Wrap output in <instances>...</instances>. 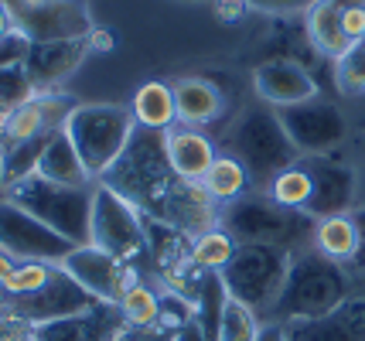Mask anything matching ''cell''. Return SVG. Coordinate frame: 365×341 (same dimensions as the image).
<instances>
[{"instance_id": "6da1fadb", "label": "cell", "mask_w": 365, "mask_h": 341, "mask_svg": "<svg viewBox=\"0 0 365 341\" xmlns=\"http://www.w3.org/2000/svg\"><path fill=\"white\" fill-rule=\"evenodd\" d=\"M351 300V276L341 263L324 260L314 249H301L290 260V273H287L284 293L277 300V308L267 321H284V325H297V321H321Z\"/></svg>"}, {"instance_id": "7a4b0ae2", "label": "cell", "mask_w": 365, "mask_h": 341, "mask_svg": "<svg viewBox=\"0 0 365 341\" xmlns=\"http://www.w3.org/2000/svg\"><path fill=\"white\" fill-rule=\"evenodd\" d=\"M314 222L318 219H311L307 211L277 205L267 192H256V195L250 192L236 198L232 205H225L219 229H225L236 243H259L287 249V253H301L314 243Z\"/></svg>"}, {"instance_id": "3957f363", "label": "cell", "mask_w": 365, "mask_h": 341, "mask_svg": "<svg viewBox=\"0 0 365 341\" xmlns=\"http://www.w3.org/2000/svg\"><path fill=\"white\" fill-rule=\"evenodd\" d=\"M225 154H232L250 171V178L259 181L263 188L280 171H287L290 164L301 161L297 147L290 144L284 123H280V113L273 106H267V103H256V106L242 110V116L229 127Z\"/></svg>"}, {"instance_id": "277c9868", "label": "cell", "mask_w": 365, "mask_h": 341, "mask_svg": "<svg viewBox=\"0 0 365 341\" xmlns=\"http://www.w3.org/2000/svg\"><path fill=\"white\" fill-rule=\"evenodd\" d=\"M99 181L110 184L113 192H120L130 205H137L140 215L150 211L158 219L160 201L168 198L171 184L178 181L171 164H168V154H164V133L137 127L130 147L123 150V157L113 164Z\"/></svg>"}, {"instance_id": "5b68a950", "label": "cell", "mask_w": 365, "mask_h": 341, "mask_svg": "<svg viewBox=\"0 0 365 341\" xmlns=\"http://www.w3.org/2000/svg\"><path fill=\"white\" fill-rule=\"evenodd\" d=\"M62 130L76 144L93 181H99L123 157V150L137 133V123L130 116V106H120V103H79L68 113Z\"/></svg>"}, {"instance_id": "8992f818", "label": "cell", "mask_w": 365, "mask_h": 341, "mask_svg": "<svg viewBox=\"0 0 365 341\" xmlns=\"http://www.w3.org/2000/svg\"><path fill=\"white\" fill-rule=\"evenodd\" d=\"M290 260H294V253L277 249V246L239 243L229 266L219 276H222V287L229 297L242 300L250 310H256L259 321H267L284 293Z\"/></svg>"}, {"instance_id": "52a82bcc", "label": "cell", "mask_w": 365, "mask_h": 341, "mask_svg": "<svg viewBox=\"0 0 365 341\" xmlns=\"http://www.w3.org/2000/svg\"><path fill=\"white\" fill-rule=\"evenodd\" d=\"M93 192L96 181L86 188H65V184H51V181L31 174V178L11 184L4 198H11L24 211H31L38 222L55 229L72 246H86L89 243V222H93Z\"/></svg>"}, {"instance_id": "ba28073f", "label": "cell", "mask_w": 365, "mask_h": 341, "mask_svg": "<svg viewBox=\"0 0 365 341\" xmlns=\"http://www.w3.org/2000/svg\"><path fill=\"white\" fill-rule=\"evenodd\" d=\"M89 243L116 260L130 263L140 256L147 246V222L137 205H130L110 184L96 181L93 192V222H89Z\"/></svg>"}, {"instance_id": "9c48e42d", "label": "cell", "mask_w": 365, "mask_h": 341, "mask_svg": "<svg viewBox=\"0 0 365 341\" xmlns=\"http://www.w3.org/2000/svg\"><path fill=\"white\" fill-rule=\"evenodd\" d=\"M284 123L290 144L297 147L301 157H318V154H334L351 140V123L345 110L331 99H311L297 103L290 110H277Z\"/></svg>"}, {"instance_id": "30bf717a", "label": "cell", "mask_w": 365, "mask_h": 341, "mask_svg": "<svg viewBox=\"0 0 365 341\" xmlns=\"http://www.w3.org/2000/svg\"><path fill=\"white\" fill-rule=\"evenodd\" d=\"M96 304L99 300L82 290L58 263V270L51 273V280L41 290L24 293V297H0V314L14 325L41 327L51 321H62V318H72V314H82V310H93Z\"/></svg>"}, {"instance_id": "8fae6325", "label": "cell", "mask_w": 365, "mask_h": 341, "mask_svg": "<svg viewBox=\"0 0 365 341\" xmlns=\"http://www.w3.org/2000/svg\"><path fill=\"white\" fill-rule=\"evenodd\" d=\"M72 249L76 246L38 222L31 211L11 198H0V253H7L14 263H62Z\"/></svg>"}, {"instance_id": "7c38bea8", "label": "cell", "mask_w": 365, "mask_h": 341, "mask_svg": "<svg viewBox=\"0 0 365 341\" xmlns=\"http://www.w3.org/2000/svg\"><path fill=\"white\" fill-rule=\"evenodd\" d=\"M304 171L311 174V219H328V215H351L359 209V174L355 161L341 150L318 154V157H301Z\"/></svg>"}, {"instance_id": "4fadbf2b", "label": "cell", "mask_w": 365, "mask_h": 341, "mask_svg": "<svg viewBox=\"0 0 365 341\" xmlns=\"http://www.w3.org/2000/svg\"><path fill=\"white\" fill-rule=\"evenodd\" d=\"M62 270L72 276L89 297H96L99 304H116V308H120L127 287L133 283L130 263L116 260V256L103 253V249H96L93 243L76 246L62 260Z\"/></svg>"}, {"instance_id": "5bb4252c", "label": "cell", "mask_w": 365, "mask_h": 341, "mask_svg": "<svg viewBox=\"0 0 365 341\" xmlns=\"http://www.w3.org/2000/svg\"><path fill=\"white\" fill-rule=\"evenodd\" d=\"M219 219H222V209L208 198L205 188L198 181H181V178L171 184V192L160 201L158 211V222L175 229L178 236H185V239H198V236H205L212 229H219Z\"/></svg>"}, {"instance_id": "9a60e30c", "label": "cell", "mask_w": 365, "mask_h": 341, "mask_svg": "<svg viewBox=\"0 0 365 341\" xmlns=\"http://www.w3.org/2000/svg\"><path fill=\"white\" fill-rule=\"evenodd\" d=\"M253 93L273 110H290L297 103L318 99V79L294 58H267L253 68Z\"/></svg>"}, {"instance_id": "2e32d148", "label": "cell", "mask_w": 365, "mask_h": 341, "mask_svg": "<svg viewBox=\"0 0 365 341\" xmlns=\"http://www.w3.org/2000/svg\"><path fill=\"white\" fill-rule=\"evenodd\" d=\"M79 103L72 96H62L55 89H45L24 106H17L0 120V140L4 144H17V140H34V137H48V133L62 130L68 113Z\"/></svg>"}, {"instance_id": "e0dca14e", "label": "cell", "mask_w": 365, "mask_h": 341, "mask_svg": "<svg viewBox=\"0 0 365 341\" xmlns=\"http://www.w3.org/2000/svg\"><path fill=\"white\" fill-rule=\"evenodd\" d=\"M17 31L31 45L41 41H72V38H89L93 34V14L86 0H55L41 11L17 14Z\"/></svg>"}, {"instance_id": "ac0fdd59", "label": "cell", "mask_w": 365, "mask_h": 341, "mask_svg": "<svg viewBox=\"0 0 365 341\" xmlns=\"http://www.w3.org/2000/svg\"><path fill=\"white\" fill-rule=\"evenodd\" d=\"M89 38H72V41H41V45H28L24 51V68L31 75L34 89L45 93L55 89L62 79H68L76 68L82 65V58L89 55Z\"/></svg>"}, {"instance_id": "d6986e66", "label": "cell", "mask_w": 365, "mask_h": 341, "mask_svg": "<svg viewBox=\"0 0 365 341\" xmlns=\"http://www.w3.org/2000/svg\"><path fill=\"white\" fill-rule=\"evenodd\" d=\"M164 154H168V164H171L175 178L198 181V184H202V178L208 174V167L219 157L215 144H212L202 130H191V127H185V130H175V127H171V130L164 133Z\"/></svg>"}, {"instance_id": "ffe728a7", "label": "cell", "mask_w": 365, "mask_h": 341, "mask_svg": "<svg viewBox=\"0 0 365 341\" xmlns=\"http://www.w3.org/2000/svg\"><path fill=\"white\" fill-rule=\"evenodd\" d=\"M175 106H178V123H181V127L202 130V127L215 123V120L222 116L225 96L212 79L185 75V79L175 82Z\"/></svg>"}, {"instance_id": "44dd1931", "label": "cell", "mask_w": 365, "mask_h": 341, "mask_svg": "<svg viewBox=\"0 0 365 341\" xmlns=\"http://www.w3.org/2000/svg\"><path fill=\"white\" fill-rule=\"evenodd\" d=\"M290 341H365V297H351L321 321H297Z\"/></svg>"}, {"instance_id": "7402d4cb", "label": "cell", "mask_w": 365, "mask_h": 341, "mask_svg": "<svg viewBox=\"0 0 365 341\" xmlns=\"http://www.w3.org/2000/svg\"><path fill=\"white\" fill-rule=\"evenodd\" d=\"M38 178L51 181V184H65V188H86V184H93V174L86 171L79 150H76V144L68 140L65 130H55L48 137L45 154L38 161Z\"/></svg>"}, {"instance_id": "603a6c76", "label": "cell", "mask_w": 365, "mask_h": 341, "mask_svg": "<svg viewBox=\"0 0 365 341\" xmlns=\"http://www.w3.org/2000/svg\"><path fill=\"white\" fill-rule=\"evenodd\" d=\"M130 116L140 130H158L168 133L178 123V106H175V85L160 79L143 82L130 99Z\"/></svg>"}, {"instance_id": "cb8c5ba5", "label": "cell", "mask_w": 365, "mask_h": 341, "mask_svg": "<svg viewBox=\"0 0 365 341\" xmlns=\"http://www.w3.org/2000/svg\"><path fill=\"white\" fill-rule=\"evenodd\" d=\"M314 253H321L324 260L331 263H355L362 256V236L355 226V215H328L314 222Z\"/></svg>"}, {"instance_id": "d4e9b609", "label": "cell", "mask_w": 365, "mask_h": 341, "mask_svg": "<svg viewBox=\"0 0 365 341\" xmlns=\"http://www.w3.org/2000/svg\"><path fill=\"white\" fill-rule=\"evenodd\" d=\"M304 24H307V38H311V45L321 51V55H328L334 62H341L345 55H349L351 41L345 38V28H341V11L328 4V0H321L314 4L307 14H304Z\"/></svg>"}, {"instance_id": "484cf974", "label": "cell", "mask_w": 365, "mask_h": 341, "mask_svg": "<svg viewBox=\"0 0 365 341\" xmlns=\"http://www.w3.org/2000/svg\"><path fill=\"white\" fill-rule=\"evenodd\" d=\"M250 181H253L250 171H246L232 154H219L215 164L208 167V174L202 178V188H205L208 198H212L219 209H225V205H232L236 198L250 195Z\"/></svg>"}, {"instance_id": "4316f807", "label": "cell", "mask_w": 365, "mask_h": 341, "mask_svg": "<svg viewBox=\"0 0 365 341\" xmlns=\"http://www.w3.org/2000/svg\"><path fill=\"white\" fill-rule=\"evenodd\" d=\"M48 137H51V133H48ZM48 137L4 144V150H0V184H4V192H7L11 184H17V181L38 174V161H41V154H45Z\"/></svg>"}, {"instance_id": "83f0119b", "label": "cell", "mask_w": 365, "mask_h": 341, "mask_svg": "<svg viewBox=\"0 0 365 341\" xmlns=\"http://www.w3.org/2000/svg\"><path fill=\"white\" fill-rule=\"evenodd\" d=\"M236 249H239V243L225 229H212L205 236L191 239V266L198 273H222Z\"/></svg>"}, {"instance_id": "f1b7e54d", "label": "cell", "mask_w": 365, "mask_h": 341, "mask_svg": "<svg viewBox=\"0 0 365 341\" xmlns=\"http://www.w3.org/2000/svg\"><path fill=\"white\" fill-rule=\"evenodd\" d=\"M311 174L304 171V164H290L287 171H280L277 178L267 184V195L277 201V205H284V209H294V211H307L311 205Z\"/></svg>"}, {"instance_id": "f546056e", "label": "cell", "mask_w": 365, "mask_h": 341, "mask_svg": "<svg viewBox=\"0 0 365 341\" xmlns=\"http://www.w3.org/2000/svg\"><path fill=\"white\" fill-rule=\"evenodd\" d=\"M160 297L154 287H147L143 280H133L120 300V314H123V325L130 327H150V325H160Z\"/></svg>"}, {"instance_id": "4dcf8cb0", "label": "cell", "mask_w": 365, "mask_h": 341, "mask_svg": "<svg viewBox=\"0 0 365 341\" xmlns=\"http://www.w3.org/2000/svg\"><path fill=\"white\" fill-rule=\"evenodd\" d=\"M38 96L31 75L21 58H11V62H0V116H7L11 110L24 106L28 99Z\"/></svg>"}, {"instance_id": "1f68e13d", "label": "cell", "mask_w": 365, "mask_h": 341, "mask_svg": "<svg viewBox=\"0 0 365 341\" xmlns=\"http://www.w3.org/2000/svg\"><path fill=\"white\" fill-rule=\"evenodd\" d=\"M259 325L263 321L256 318V310H250L236 297H225L222 314H219V338L215 341H253Z\"/></svg>"}, {"instance_id": "d6a6232c", "label": "cell", "mask_w": 365, "mask_h": 341, "mask_svg": "<svg viewBox=\"0 0 365 341\" xmlns=\"http://www.w3.org/2000/svg\"><path fill=\"white\" fill-rule=\"evenodd\" d=\"M55 270H58V263H17L14 273L0 287V297H24V293L41 290Z\"/></svg>"}, {"instance_id": "836d02e7", "label": "cell", "mask_w": 365, "mask_h": 341, "mask_svg": "<svg viewBox=\"0 0 365 341\" xmlns=\"http://www.w3.org/2000/svg\"><path fill=\"white\" fill-rule=\"evenodd\" d=\"M334 85L345 96H365V38L351 45L341 62H334Z\"/></svg>"}, {"instance_id": "e575fe53", "label": "cell", "mask_w": 365, "mask_h": 341, "mask_svg": "<svg viewBox=\"0 0 365 341\" xmlns=\"http://www.w3.org/2000/svg\"><path fill=\"white\" fill-rule=\"evenodd\" d=\"M250 11L256 14H270V17H294V14H307L314 4L321 0H242Z\"/></svg>"}, {"instance_id": "d590c367", "label": "cell", "mask_w": 365, "mask_h": 341, "mask_svg": "<svg viewBox=\"0 0 365 341\" xmlns=\"http://www.w3.org/2000/svg\"><path fill=\"white\" fill-rule=\"evenodd\" d=\"M113 341H175V327H168L164 321H160V325H150V327L123 325V331H120Z\"/></svg>"}, {"instance_id": "8d00e7d4", "label": "cell", "mask_w": 365, "mask_h": 341, "mask_svg": "<svg viewBox=\"0 0 365 341\" xmlns=\"http://www.w3.org/2000/svg\"><path fill=\"white\" fill-rule=\"evenodd\" d=\"M341 28H345V38H349L351 45L362 41L365 38V7H349V11H341Z\"/></svg>"}, {"instance_id": "74e56055", "label": "cell", "mask_w": 365, "mask_h": 341, "mask_svg": "<svg viewBox=\"0 0 365 341\" xmlns=\"http://www.w3.org/2000/svg\"><path fill=\"white\" fill-rule=\"evenodd\" d=\"M351 161H355V174H359V205H365V137L355 140Z\"/></svg>"}, {"instance_id": "f35d334b", "label": "cell", "mask_w": 365, "mask_h": 341, "mask_svg": "<svg viewBox=\"0 0 365 341\" xmlns=\"http://www.w3.org/2000/svg\"><path fill=\"white\" fill-rule=\"evenodd\" d=\"M253 341H290V327L284 321H263Z\"/></svg>"}, {"instance_id": "ab89813d", "label": "cell", "mask_w": 365, "mask_h": 341, "mask_svg": "<svg viewBox=\"0 0 365 341\" xmlns=\"http://www.w3.org/2000/svg\"><path fill=\"white\" fill-rule=\"evenodd\" d=\"M14 34H17V21H14V14H11V7L0 0V48H4Z\"/></svg>"}, {"instance_id": "60d3db41", "label": "cell", "mask_w": 365, "mask_h": 341, "mask_svg": "<svg viewBox=\"0 0 365 341\" xmlns=\"http://www.w3.org/2000/svg\"><path fill=\"white\" fill-rule=\"evenodd\" d=\"M246 11H250V7H246L242 0H215V14L222 17L225 24H229V17H232V21H239Z\"/></svg>"}, {"instance_id": "b9f144b4", "label": "cell", "mask_w": 365, "mask_h": 341, "mask_svg": "<svg viewBox=\"0 0 365 341\" xmlns=\"http://www.w3.org/2000/svg\"><path fill=\"white\" fill-rule=\"evenodd\" d=\"M7 7H11V14H31V11H41L48 4H55V0H4Z\"/></svg>"}, {"instance_id": "7bdbcfd3", "label": "cell", "mask_w": 365, "mask_h": 341, "mask_svg": "<svg viewBox=\"0 0 365 341\" xmlns=\"http://www.w3.org/2000/svg\"><path fill=\"white\" fill-rule=\"evenodd\" d=\"M14 266H17V263L11 260V256H7V253H0V287H4V283H7V276L14 273Z\"/></svg>"}, {"instance_id": "ee69618b", "label": "cell", "mask_w": 365, "mask_h": 341, "mask_svg": "<svg viewBox=\"0 0 365 341\" xmlns=\"http://www.w3.org/2000/svg\"><path fill=\"white\" fill-rule=\"evenodd\" d=\"M355 215V226H359V236H362V249H365V205H359V209L351 211Z\"/></svg>"}, {"instance_id": "f6af8a7d", "label": "cell", "mask_w": 365, "mask_h": 341, "mask_svg": "<svg viewBox=\"0 0 365 341\" xmlns=\"http://www.w3.org/2000/svg\"><path fill=\"white\" fill-rule=\"evenodd\" d=\"M328 4H334L338 11H349V7H365V0H328Z\"/></svg>"}, {"instance_id": "bcb514c9", "label": "cell", "mask_w": 365, "mask_h": 341, "mask_svg": "<svg viewBox=\"0 0 365 341\" xmlns=\"http://www.w3.org/2000/svg\"><path fill=\"white\" fill-rule=\"evenodd\" d=\"M359 137H365V120H362V123H359Z\"/></svg>"}]
</instances>
